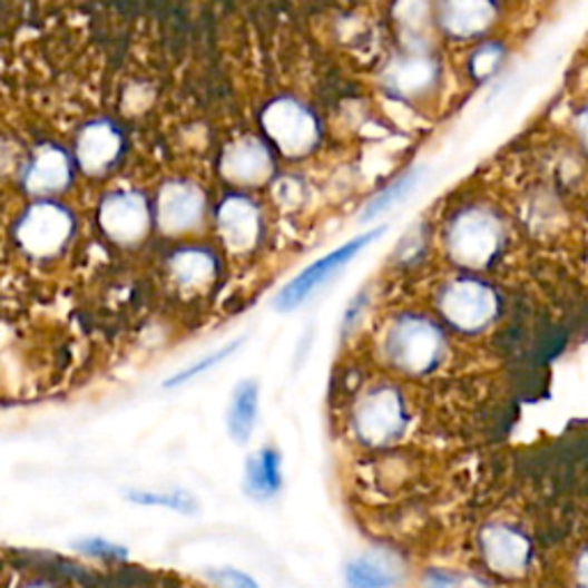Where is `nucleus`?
Masks as SVG:
<instances>
[{"instance_id": "nucleus-24", "label": "nucleus", "mask_w": 588, "mask_h": 588, "mask_svg": "<svg viewBox=\"0 0 588 588\" xmlns=\"http://www.w3.org/2000/svg\"><path fill=\"white\" fill-rule=\"evenodd\" d=\"M423 588H490L483 579H478L467 572H451V570H430L423 577Z\"/></svg>"}, {"instance_id": "nucleus-25", "label": "nucleus", "mask_w": 588, "mask_h": 588, "mask_svg": "<svg viewBox=\"0 0 588 588\" xmlns=\"http://www.w3.org/2000/svg\"><path fill=\"white\" fill-rule=\"evenodd\" d=\"M74 547H77L81 555L86 557H95V559H104V561H122L127 559V549L110 542V540H104V538H84L79 542H74Z\"/></svg>"}, {"instance_id": "nucleus-5", "label": "nucleus", "mask_w": 588, "mask_h": 588, "mask_svg": "<svg viewBox=\"0 0 588 588\" xmlns=\"http://www.w3.org/2000/svg\"><path fill=\"white\" fill-rule=\"evenodd\" d=\"M478 555L488 570L499 577H522L533 559V545L527 533L506 522L486 525L478 533Z\"/></svg>"}, {"instance_id": "nucleus-8", "label": "nucleus", "mask_w": 588, "mask_h": 588, "mask_svg": "<svg viewBox=\"0 0 588 588\" xmlns=\"http://www.w3.org/2000/svg\"><path fill=\"white\" fill-rule=\"evenodd\" d=\"M71 233V218L56 205L32 207L19 226V242L32 255H53Z\"/></svg>"}, {"instance_id": "nucleus-28", "label": "nucleus", "mask_w": 588, "mask_h": 588, "mask_svg": "<svg viewBox=\"0 0 588 588\" xmlns=\"http://www.w3.org/2000/svg\"><path fill=\"white\" fill-rule=\"evenodd\" d=\"M575 581L579 588H588V547L575 561Z\"/></svg>"}, {"instance_id": "nucleus-20", "label": "nucleus", "mask_w": 588, "mask_h": 588, "mask_svg": "<svg viewBox=\"0 0 588 588\" xmlns=\"http://www.w3.org/2000/svg\"><path fill=\"white\" fill-rule=\"evenodd\" d=\"M434 74H437V69L432 62H428L423 58H408L391 69L389 81L398 92L414 95L434 81Z\"/></svg>"}, {"instance_id": "nucleus-7", "label": "nucleus", "mask_w": 588, "mask_h": 588, "mask_svg": "<svg viewBox=\"0 0 588 588\" xmlns=\"http://www.w3.org/2000/svg\"><path fill=\"white\" fill-rule=\"evenodd\" d=\"M263 125L272 140L290 157L306 155L317 140V122L308 110L292 101L278 99L274 101L263 116Z\"/></svg>"}, {"instance_id": "nucleus-11", "label": "nucleus", "mask_w": 588, "mask_h": 588, "mask_svg": "<svg viewBox=\"0 0 588 588\" xmlns=\"http://www.w3.org/2000/svg\"><path fill=\"white\" fill-rule=\"evenodd\" d=\"M343 575L345 588H398L404 566L391 551H365L345 566Z\"/></svg>"}, {"instance_id": "nucleus-18", "label": "nucleus", "mask_w": 588, "mask_h": 588, "mask_svg": "<svg viewBox=\"0 0 588 588\" xmlns=\"http://www.w3.org/2000/svg\"><path fill=\"white\" fill-rule=\"evenodd\" d=\"M257 398H261V391H257V384L251 380L239 382L233 391L228 408V432L237 444H246L253 434L257 421Z\"/></svg>"}, {"instance_id": "nucleus-23", "label": "nucleus", "mask_w": 588, "mask_h": 588, "mask_svg": "<svg viewBox=\"0 0 588 588\" xmlns=\"http://www.w3.org/2000/svg\"><path fill=\"white\" fill-rule=\"evenodd\" d=\"M239 345H242V339H237V341H233V343H228V345H224V347H218L216 352H212V354L203 356L200 361L192 363L189 367H184L182 373L173 375V378L166 382V386H168V389H170V386H179V384H184V382H189V380H194V378H198V375H203V373L212 371L214 365L224 363L228 356H233V354L237 352V347H239Z\"/></svg>"}, {"instance_id": "nucleus-14", "label": "nucleus", "mask_w": 588, "mask_h": 588, "mask_svg": "<svg viewBox=\"0 0 588 588\" xmlns=\"http://www.w3.org/2000/svg\"><path fill=\"white\" fill-rule=\"evenodd\" d=\"M492 0H441V26L455 37H473L494 21Z\"/></svg>"}, {"instance_id": "nucleus-26", "label": "nucleus", "mask_w": 588, "mask_h": 588, "mask_svg": "<svg viewBox=\"0 0 588 588\" xmlns=\"http://www.w3.org/2000/svg\"><path fill=\"white\" fill-rule=\"evenodd\" d=\"M209 577L220 586V588H261L253 577H248L242 570L235 568H220V570H209Z\"/></svg>"}, {"instance_id": "nucleus-4", "label": "nucleus", "mask_w": 588, "mask_h": 588, "mask_svg": "<svg viewBox=\"0 0 588 588\" xmlns=\"http://www.w3.org/2000/svg\"><path fill=\"white\" fill-rule=\"evenodd\" d=\"M382 233H384V228L367 231V233L350 239L347 244L339 246L336 251H331L324 257H320V261H315L311 267L300 272L276 294L274 306L278 311L300 308L320 285H324L331 276H334L336 272H341L352 261V257L359 255L367 244H373L375 239H380Z\"/></svg>"}, {"instance_id": "nucleus-12", "label": "nucleus", "mask_w": 588, "mask_h": 588, "mask_svg": "<svg viewBox=\"0 0 588 588\" xmlns=\"http://www.w3.org/2000/svg\"><path fill=\"white\" fill-rule=\"evenodd\" d=\"M218 231L231 251H251L261 235V216L248 200L231 198L218 209Z\"/></svg>"}, {"instance_id": "nucleus-27", "label": "nucleus", "mask_w": 588, "mask_h": 588, "mask_svg": "<svg viewBox=\"0 0 588 588\" xmlns=\"http://www.w3.org/2000/svg\"><path fill=\"white\" fill-rule=\"evenodd\" d=\"M499 62V51L490 45L473 56V74L476 77H488L494 71V65Z\"/></svg>"}, {"instance_id": "nucleus-19", "label": "nucleus", "mask_w": 588, "mask_h": 588, "mask_svg": "<svg viewBox=\"0 0 588 588\" xmlns=\"http://www.w3.org/2000/svg\"><path fill=\"white\" fill-rule=\"evenodd\" d=\"M170 272L184 287H203L214 278V261L203 251H182L170 261Z\"/></svg>"}, {"instance_id": "nucleus-10", "label": "nucleus", "mask_w": 588, "mask_h": 588, "mask_svg": "<svg viewBox=\"0 0 588 588\" xmlns=\"http://www.w3.org/2000/svg\"><path fill=\"white\" fill-rule=\"evenodd\" d=\"M99 224L110 239L131 244L147 233L150 214H147V205L138 194H114L101 203Z\"/></svg>"}, {"instance_id": "nucleus-29", "label": "nucleus", "mask_w": 588, "mask_h": 588, "mask_svg": "<svg viewBox=\"0 0 588 588\" xmlns=\"http://www.w3.org/2000/svg\"><path fill=\"white\" fill-rule=\"evenodd\" d=\"M579 136H581L584 145L588 147V108L579 116Z\"/></svg>"}, {"instance_id": "nucleus-2", "label": "nucleus", "mask_w": 588, "mask_h": 588, "mask_svg": "<svg viewBox=\"0 0 588 588\" xmlns=\"http://www.w3.org/2000/svg\"><path fill=\"white\" fill-rule=\"evenodd\" d=\"M354 434L365 447H386L404 434L408 410L400 391L393 386H378L367 391L354 410Z\"/></svg>"}, {"instance_id": "nucleus-3", "label": "nucleus", "mask_w": 588, "mask_h": 588, "mask_svg": "<svg viewBox=\"0 0 588 588\" xmlns=\"http://www.w3.org/2000/svg\"><path fill=\"white\" fill-rule=\"evenodd\" d=\"M447 246L453 261L462 267L483 270L488 267L501 246V226L499 220L481 209H469L449 228Z\"/></svg>"}, {"instance_id": "nucleus-13", "label": "nucleus", "mask_w": 588, "mask_h": 588, "mask_svg": "<svg viewBox=\"0 0 588 588\" xmlns=\"http://www.w3.org/2000/svg\"><path fill=\"white\" fill-rule=\"evenodd\" d=\"M220 168H224V175L228 179L237 184H261L272 173V159L263 143L244 138L228 147Z\"/></svg>"}, {"instance_id": "nucleus-30", "label": "nucleus", "mask_w": 588, "mask_h": 588, "mask_svg": "<svg viewBox=\"0 0 588 588\" xmlns=\"http://www.w3.org/2000/svg\"><path fill=\"white\" fill-rule=\"evenodd\" d=\"M30 588H47V586H30Z\"/></svg>"}, {"instance_id": "nucleus-9", "label": "nucleus", "mask_w": 588, "mask_h": 588, "mask_svg": "<svg viewBox=\"0 0 588 588\" xmlns=\"http://www.w3.org/2000/svg\"><path fill=\"white\" fill-rule=\"evenodd\" d=\"M205 196L196 184L170 182L161 189L157 203V224L164 233H184L200 224Z\"/></svg>"}, {"instance_id": "nucleus-21", "label": "nucleus", "mask_w": 588, "mask_h": 588, "mask_svg": "<svg viewBox=\"0 0 588 588\" xmlns=\"http://www.w3.org/2000/svg\"><path fill=\"white\" fill-rule=\"evenodd\" d=\"M419 173H408L404 177H400L398 182H393L389 189H384L378 198H373L371 203H367L365 207V214H363V220H371L384 212H391L393 207H398L404 198H408L414 189H416V184H419Z\"/></svg>"}, {"instance_id": "nucleus-17", "label": "nucleus", "mask_w": 588, "mask_h": 588, "mask_svg": "<svg viewBox=\"0 0 588 588\" xmlns=\"http://www.w3.org/2000/svg\"><path fill=\"white\" fill-rule=\"evenodd\" d=\"M69 182V164L67 157L56 150V147H45V150L35 157L26 187L32 194H53L60 192L65 184Z\"/></svg>"}, {"instance_id": "nucleus-15", "label": "nucleus", "mask_w": 588, "mask_h": 588, "mask_svg": "<svg viewBox=\"0 0 588 588\" xmlns=\"http://www.w3.org/2000/svg\"><path fill=\"white\" fill-rule=\"evenodd\" d=\"M79 161L90 175L108 168L120 153V134L108 122H95L79 138Z\"/></svg>"}, {"instance_id": "nucleus-16", "label": "nucleus", "mask_w": 588, "mask_h": 588, "mask_svg": "<svg viewBox=\"0 0 588 588\" xmlns=\"http://www.w3.org/2000/svg\"><path fill=\"white\" fill-rule=\"evenodd\" d=\"M244 490L253 499H272L283 490V469L276 449H261L246 460Z\"/></svg>"}, {"instance_id": "nucleus-6", "label": "nucleus", "mask_w": 588, "mask_h": 588, "mask_svg": "<svg viewBox=\"0 0 588 588\" xmlns=\"http://www.w3.org/2000/svg\"><path fill=\"white\" fill-rule=\"evenodd\" d=\"M439 311L453 326L467 334L486 329L497 315V294L471 278L455 281L439 294Z\"/></svg>"}, {"instance_id": "nucleus-1", "label": "nucleus", "mask_w": 588, "mask_h": 588, "mask_svg": "<svg viewBox=\"0 0 588 588\" xmlns=\"http://www.w3.org/2000/svg\"><path fill=\"white\" fill-rule=\"evenodd\" d=\"M386 359L402 373L423 375L441 361L444 336L423 317H402L386 334Z\"/></svg>"}, {"instance_id": "nucleus-22", "label": "nucleus", "mask_w": 588, "mask_h": 588, "mask_svg": "<svg viewBox=\"0 0 588 588\" xmlns=\"http://www.w3.org/2000/svg\"><path fill=\"white\" fill-rule=\"evenodd\" d=\"M127 499L140 506H161L168 510H177L182 514H194L198 510V501L189 492H127Z\"/></svg>"}]
</instances>
